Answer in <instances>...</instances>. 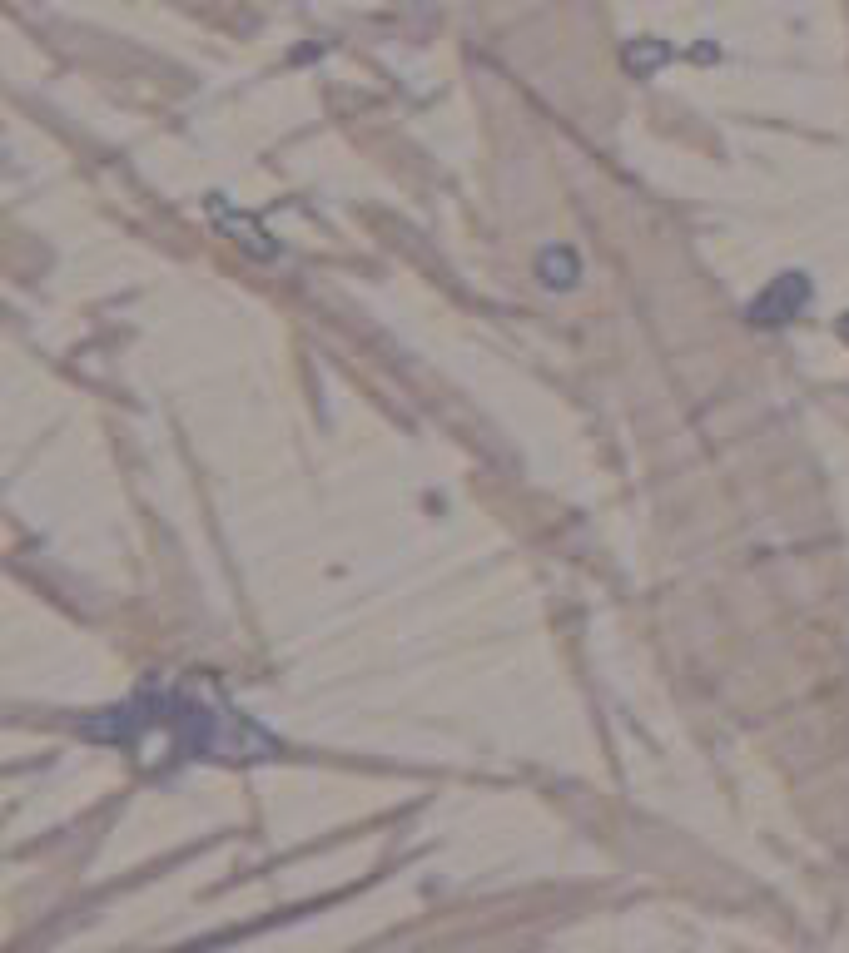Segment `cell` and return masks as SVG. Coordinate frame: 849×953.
I'll return each instance as SVG.
<instances>
[{
    "instance_id": "6da1fadb",
    "label": "cell",
    "mask_w": 849,
    "mask_h": 953,
    "mask_svg": "<svg viewBox=\"0 0 849 953\" xmlns=\"http://www.w3.org/2000/svg\"><path fill=\"white\" fill-rule=\"evenodd\" d=\"M805 303H810V278H805V273H780V278L750 303V323L780 328V323H790L795 313H805Z\"/></svg>"
},
{
    "instance_id": "7a4b0ae2",
    "label": "cell",
    "mask_w": 849,
    "mask_h": 953,
    "mask_svg": "<svg viewBox=\"0 0 849 953\" xmlns=\"http://www.w3.org/2000/svg\"><path fill=\"white\" fill-rule=\"evenodd\" d=\"M537 273H542V283H547V288H571V283L581 278V264H576V254L562 244V249H542Z\"/></svg>"
}]
</instances>
